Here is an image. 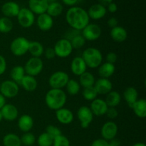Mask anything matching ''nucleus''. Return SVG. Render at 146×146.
Instances as JSON below:
<instances>
[{
	"label": "nucleus",
	"instance_id": "obj_11",
	"mask_svg": "<svg viewBox=\"0 0 146 146\" xmlns=\"http://www.w3.org/2000/svg\"><path fill=\"white\" fill-rule=\"evenodd\" d=\"M102 34V30L99 25L96 24H88L81 31V34L86 41H94L98 39Z\"/></svg>",
	"mask_w": 146,
	"mask_h": 146
},
{
	"label": "nucleus",
	"instance_id": "obj_12",
	"mask_svg": "<svg viewBox=\"0 0 146 146\" xmlns=\"http://www.w3.org/2000/svg\"><path fill=\"white\" fill-rule=\"evenodd\" d=\"M118 131V127L117 124L113 121H109L103 125L101 130V134L102 138L108 141L116 138Z\"/></svg>",
	"mask_w": 146,
	"mask_h": 146
},
{
	"label": "nucleus",
	"instance_id": "obj_47",
	"mask_svg": "<svg viewBox=\"0 0 146 146\" xmlns=\"http://www.w3.org/2000/svg\"><path fill=\"white\" fill-rule=\"evenodd\" d=\"M107 5L108 6H107L106 10L109 11L110 13H115L118 11V5L115 2H113V1L109 3Z\"/></svg>",
	"mask_w": 146,
	"mask_h": 146
},
{
	"label": "nucleus",
	"instance_id": "obj_48",
	"mask_svg": "<svg viewBox=\"0 0 146 146\" xmlns=\"http://www.w3.org/2000/svg\"><path fill=\"white\" fill-rule=\"evenodd\" d=\"M107 23H108V27L111 29L118 26V21L116 18H115V17H111V18L108 20V22Z\"/></svg>",
	"mask_w": 146,
	"mask_h": 146
},
{
	"label": "nucleus",
	"instance_id": "obj_22",
	"mask_svg": "<svg viewBox=\"0 0 146 146\" xmlns=\"http://www.w3.org/2000/svg\"><path fill=\"white\" fill-rule=\"evenodd\" d=\"M19 128L24 133L30 132L34 127V119L31 115L24 114L19 118L17 122Z\"/></svg>",
	"mask_w": 146,
	"mask_h": 146
},
{
	"label": "nucleus",
	"instance_id": "obj_29",
	"mask_svg": "<svg viewBox=\"0 0 146 146\" xmlns=\"http://www.w3.org/2000/svg\"><path fill=\"white\" fill-rule=\"evenodd\" d=\"M96 82V78L94 74L88 71H86L84 74L79 76V83L81 87L88 88V87L94 86Z\"/></svg>",
	"mask_w": 146,
	"mask_h": 146
},
{
	"label": "nucleus",
	"instance_id": "obj_17",
	"mask_svg": "<svg viewBox=\"0 0 146 146\" xmlns=\"http://www.w3.org/2000/svg\"><path fill=\"white\" fill-rule=\"evenodd\" d=\"M56 118L57 121L61 124L64 125H68L73 122L74 118V113L70 109L66 108H60V109L56 111Z\"/></svg>",
	"mask_w": 146,
	"mask_h": 146
},
{
	"label": "nucleus",
	"instance_id": "obj_7",
	"mask_svg": "<svg viewBox=\"0 0 146 146\" xmlns=\"http://www.w3.org/2000/svg\"><path fill=\"white\" fill-rule=\"evenodd\" d=\"M54 49L55 51L56 56L64 58L68 57L72 54L74 48L69 40L63 38L56 42V44H54Z\"/></svg>",
	"mask_w": 146,
	"mask_h": 146
},
{
	"label": "nucleus",
	"instance_id": "obj_13",
	"mask_svg": "<svg viewBox=\"0 0 146 146\" xmlns=\"http://www.w3.org/2000/svg\"><path fill=\"white\" fill-rule=\"evenodd\" d=\"M89 108L92 111L94 115L103 116V115H106V113L108 107L104 99L97 98L91 101Z\"/></svg>",
	"mask_w": 146,
	"mask_h": 146
},
{
	"label": "nucleus",
	"instance_id": "obj_53",
	"mask_svg": "<svg viewBox=\"0 0 146 146\" xmlns=\"http://www.w3.org/2000/svg\"><path fill=\"white\" fill-rule=\"evenodd\" d=\"M133 146H146L145 143H136L134 144Z\"/></svg>",
	"mask_w": 146,
	"mask_h": 146
},
{
	"label": "nucleus",
	"instance_id": "obj_3",
	"mask_svg": "<svg viewBox=\"0 0 146 146\" xmlns=\"http://www.w3.org/2000/svg\"><path fill=\"white\" fill-rule=\"evenodd\" d=\"M87 67L91 68H98L103 63V54L99 49L94 47L87 48L83 51L81 56Z\"/></svg>",
	"mask_w": 146,
	"mask_h": 146
},
{
	"label": "nucleus",
	"instance_id": "obj_40",
	"mask_svg": "<svg viewBox=\"0 0 146 146\" xmlns=\"http://www.w3.org/2000/svg\"><path fill=\"white\" fill-rule=\"evenodd\" d=\"M52 146H70V141L68 138L61 134L54 138Z\"/></svg>",
	"mask_w": 146,
	"mask_h": 146
},
{
	"label": "nucleus",
	"instance_id": "obj_43",
	"mask_svg": "<svg viewBox=\"0 0 146 146\" xmlns=\"http://www.w3.org/2000/svg\"><path fill=\"white\" fill-rule=\"evenodd\" d=\"M118 60V55L115 52H109L106 55V62L110 63V64H115Z\"/></svg>",
	"mask_w": 146,
	"mask_h": 146
},
{
	"label": "nucleus",
	"instance_id": "obj_30",
	"mask_svg": "<svg viewBox=\"0 0 146 146\" xmlns=\"http://www.w3.org/2000/svg\"><path fill=\"white\" fill-rule=\"evenodd\" d=\"M28 52L30 53L32 56L31 57H36V58H40L41 56L44 54V48L42 44L38 41H30L29 46Z\"/></svg>",
	"mask_w": 146,
	"mask_h": 146
},
{
	"label": "nucleus",
	"instance_id": "obj_9",
	"mask_svg": "<svg viewBox=\"0 0 146 146\" xmlns=\"http://www.w3.org/2000/svg\"><path fill=\"white\" fill-rule=\"evenodd\" d=\"M19 24L24 29L32 27L35 22V15L29 8H21L17 16Z\"/></svg>",
	"mask_w": 146,
	"mask_h": 146
},
{
	"label": "nucleus",
	"instance_id": "obj_38",
	"mask_svg": "<svg viewBox=\"0 0 146 146\" xmlns=\"http://www.w3.org/2000/svg\"><path fill=\"white\" fill-rule=\"evenodd\" d=\"M71 46H72L73 48L75 49H79V48H82L86 44V39L84 38L81 34H78L76 35L75 36L73 37L71 40H70Z\"/></svg>",
	"mask_w": 146,
	"mask_h": 146
},
{
	"label": "nucleus",
	"instance_id": "obj_41",
	"mask_svg": "<svg viewBox=\"0 0 146 146\" xmlns=\"http://www.w3.org/2000/svg\"><path fill=\"white\" fill-rule=\"evenodd\" d=\"M46 133H47L48 135H51L53 138H56L58 135L62 134L61 129L54 125H48L46 128Z\"/></svg>",
	"mask_w": 146,
	"mask_h": 146
},
{
	"label": "nucleus",
	"instance_id": "obj_10",
	"mask_svg": "<svg viewBox=\"0 0 146 146\" xmlns=\"http://www.w3.org/2000/svg\"><path fill=\"white\" fill-rule=\"evenodd\" d=\"M94 114L87 106H82L77 111V117L81 128H87L94 120Z\"/></svg>",
	"mask_w": 146,
	"mask_h": 146
},
{
	"label": "nucleus",
	"instance_id": "obj_1",
	"mask_svg": "<svg viewBox=\"0 0 146 146\" xmlns=\"http://www.w3.org/2000/svg\"><path fill=\"white\" fill-rule=\"evenodd\" d=\"M66 20L71 29L81 31L89 24L90 18L84 9L80 7H71L67 11Z\"/></svg>",
	"mask_w": 146,
	"mask_h": 146
},
{
	"label": "nucleus",
	"instance_id": "obj_33",
	"mask_svg": "<svg viewBox=\"0 0 146 146\" xmlns=\"http://www.w3.org/2000/svg\"><path fill=\"white\" fill-rule=\"evenodd\" d=\"M3 145L4 146H21V138L19 136L14 133H8L3 138Z\"/></svg>",
	"mask_w": 146,
	"mask_h": 146
},
{
	"label": "nucleus",
	"instance_id": "obj_20",
	"mask_svg": "<svg viewBox=\"0 0 146 146\" xmlns=\"http://www.w3.org/2000/svg\"><path fill=\"white\" fill-rule=\"evenodd\" d=\"M29 9L34 14H44L46 12L48 2L47 0H29Z\"/></svg>",
	"mask_w": 146,
	"mask_h": 146
},
{
	"label": "nucleus",
	"instance_id": "obj_50",
	"mask_svg": "<svg viewBox=\"0 0 146 146\" xmlns=\"http://www.w3.org/2000/svg\"><path fill=\"white\" fill-rule=\"evenodd\" d=\"M78 0H62L64 4L69 6V7H74V5L78 2Z\"/></svg>",
	"mask_w": 146,
	"mask_h": 146
},
{
	"label": "nucleus",
	"instance_id": "obj_14",
	"mask_svg": "<svg viewBox=\"0 0 146 146\" xmlns=\"http://www.w3.org/2000/svg\"><path fill=\"white\" fill-rule=\"evenodd\" d=\"M3 119L7 121H14L17 119L19 115V111L17 106L13 104H6L0 110Z\"/></svg>",
	"mask_w": 146,
	"mask_h": 146
},
{
	"label": "nucleus",
	"instance_id": "obj_16",
	"mask_svg": "<svg viewBox=\"0 0 146 146\" xmlns=\"http://www.w3.org/2000/svg\"><path fill=\"white\" fill-rule=\"evenodd\" d=\"M94 86L98 95H106L113 89V84L108 78H100L96 80Z\"/></svg>",
	"mask_w": 146,
	"mask_h": 146
},
{
	"label": "nucleus",
	"instance_id": "obj_56",
	"mask_svg": "<svg viewBox=\"0 0 146 146\" xmlns=\"http://www.w3.org/2000/svg\"><path fill=\"white\" fill-rule=\"evenodd\" d=\"M0 84H1V83H0Z\"/></svg>",
	"mask_w": 146,
	"mask_h": 146
},
{
	"label": "nucleus",
	"instance_id": "obj_54",
	"mask_svg": "<svg viewBox=\"0 0 146 146\" xmlns=\"http://www.w3.org/2000/svg\"><path fill=\"white\" fill-rule=\"evenodd\" d=\"M47 1L48 2V4H50V3L56 2V1H57V0H47Z\"/></svg>",
	"mask_w": 146,
	"mask_h": 146
},
{
	"label": "nucleus",
	"instance_id": "obj_28",
	"mask_svg": "<svg viewBox=\"0 0 146 146\" xmlns=\"http://www.w3.org/2000/svg\"><path fill=\"white\" fill-rule=\"evenodd\" d=\"M106 103L108 107H113L115 108L118 106L121 101V96L118 91H111L106 94V99L104 100Z\"/></svg>",
	"mask_w": 146,
	"mask_h": 146
},
{
	"label": "nucleus",
	"instance_id": "obj_55",
	"mask_svg": "<svg viewBox=\"0 0 146 146\" xmlns=\"http://www.w3.org/2000/svg\"><path fill=\"white\" fill-rule=\"evenodd\" d=\"M3 120V118H2V115H1V111H0V122H1V121Z\"/></svg>",
	"mask_w": 146,
	"mask_h": 146
},
{
	"label": "nucleus",
	"instance_id": "obj_24",
	"mask_svg": "<svg viewBox=\"0 0 146 146\" xmlns=\"http://www.w3.org/2000/svg\"><path fill=\"white\" fill-rule=\"evenodd\" d=\"M20 85L27 92H33L38 87V82L35 77L26 74L20 82Z\"/></svg>",
	"mask_w": 146,
	"mask_h": 146
},
{
	"label": "nucleus",
	"instance_id": "obj_34",
	"mask_svg": "<svg viewBox=\"0 0 146 146\" xmlns=\"http://www.w3.org/2000/svg\"><path fill=\"white\" fill-rule=\"evenodd\" d=\"M66 88L67 93L69 95L75 96L79 93L81 90V86L76 80L69 79L66 86Z\"/></svg>",
	"mask_w": 146,
	"mask_h": 146
},
{
	"label": "nucleus",
	"instance_id": "obj_31",
	"mask_svg": "<svg viewBox=\"0 0 146 146\" xmlns=\"http://www.w3.org/2000/svg\"><path fill=\"white\" fill-rule=\"evenodd\" d=\"M25 75V70L24 66H15L10 71V77L11 80L18 84H20V82Z\"/></svg>",
	"mask_w": 146,
	"mask_h": 146
},
{
	"label": "nucleus",
	"instance_id": "obj_37",
	"mask_svg": "<svg viewBox=\"0 0 146 146\" xmlns=\"http://www.w3.org/2000/svg\"><path fill=\"white\" fill-rule=\"evenodd\" d=\"M54 138L48 135L47 133H43L37 139V143L38 146H52Z\"/></svg>",
	"mask_w": 146,
	"mask_h": 146
},
{
	"label": "nucleus",
	"instance_id": "obj_49",
	"mask_svg": "<svg viewBox=\"0 0 146 146\" xmlns=\"http://www.w3.org/2000/svg\"><path fill=\"white\" fill-rule=\"evenodd\" d=\"M108 146H121V141L116 138L108 141Z\"/></svg>",
	"mask_w": 146,
	"mask_h": 146
},
{
	"label": "nucleus",
	"instance_id": "obj_27",
	"mask_svg": "<svg viewBox=\"0 0 146 146\" xmlns=\"http://www.w3.org/2000/svg\"><path fill=\"white\" fill-rule=\"evenodd\" d=\"M131 108L134 113L138 118H144L146 116V100L145 98H138L135 104L132 106Z\"/></svg>",
	"mask_w": 146,
	"mask_h": 146
},
{
	"label": "nucleus",
	"instance_id": "obj_35",
	"mask_svg": "<svg viewBox=\"0 0 146 146\" xmlns=\"http://www.w3.org/2000/svg\"><path fill=\"white\" fill-rule=\"evenodd\" d=\"M13 22L9 18L3 17L0 18V33L7 34L13 29Z\"/></svg>",
	"mask_w": 146,
	"mask_h": 146
},
{
	"label": "nucleus",
	"instance_id": "obj_21",
	"mask_svg": "<svg viewBox=\"0 0 146 146\" xmlns=\"http://www.w3.org/2000/svg\"><path fill=\"white\" fill-rule=\"evenodd\" d=\"M87 66L81 56H76L73 58L71 63V72L75 76H79L86 71Z\"/></svg>",
	"mask_w": 146,
	"mask_h": 146
},
{
	"label": "nucleus",
	"instance_id": "obj_23",
	"mask_svg": "<svg viewBox=\"0 0 146 146\" xmlns=\"http://www.w3.org/2000/svg\"><path fill=\"white\" fill-rule=\"evenodd\" d=\"M111 38L115 42L121 43L125 41L128 38V32L126 29L121 26H117L111 29L110 31Z\"/></svg>",
	"mask_w": 146,
	"mask_h": 146
},
{
	"label": "nucleus",
	"instance_id": "obj_52",
	"mask_svg": "<svg viewBox=\"0 0 146 146\" xmlns=\"http://www.w3.org/2000/svg\"><path fill=\"white\" fill-rule=\"evenodd\" d=\"M99 1L101 2L100 4H103V5H105V4H108L109 3L112 2L113 0H99Z\"/></svg>",
	"mask_w": 146,
	"mask_h": 146
},
{
	"label": "nucleus",
	"instance_id": "obj_18",
	"mask_svg": "<svg viewBox=\"0 0 146 146\" xmlns=\"http://www.w3.org/2000/svg\"><path fill=\"white\" fill-rule=\"evenodd\" d=\"M20 7L15 1H7L1 6V12L4 17L12 18L18 15L20 11Z\"/></svg>",
	"mask_w": 146,
	"mask_h": 146
},
{
	"label": "nucleus",
	"instance_id": "obj_8",
	"mask_svg": "<svg viewBox=\"0 0 146 146\" xmlns=\"http://www.w3.org/2000/svg\"><path fill=\"white\" fill-rule=\"evenodd\" d=\"M19 92V84L12 80H6L0 84V94L6 98H15Z\"/></svg>",
	"mask_w": 146,
	"mask_h": 146
},
{
	"label": "nucleus",
	"instance_id": "obj_42",
	"mask_svg": "<svg viewBox=\"0 0 146 146\" xmlns=\"http://www.w3.org/2000/svg\"><path fill=\"white\" fill-rule=\"evenodd\" d=\"M106 115L110 119H115V118H116L118 117V111L115 108H113V107H108L106 113Z\"/></svg>",
	"mask_w": 146,
	"mask_h": 146
},
{
	"label": "nucleus",
	"instance_id": "obj_32",
	"mask_svg": "<svg viewBox=\"0 0 146 146\" xmlns=\"http://www.w3.org/2000/svg\"><path fill=\"white\" fill-rule=\"evenodd\" d=\"M63 10H64V7L62 4L58 1H56V2L48 4L46 13L51 16V17H57L62 14Z\"/></svg>",
	"mask_w": 146,
	"mask_h": 146
},
{
	"label": "nucleus",
	"instance_id": "obj_2",
	"mask_svg": "<svg viewBox=\"0 0 146 146\" xmlns=\"http://www.w3.org/2000/svg\"><path fill=\"white\" fill-rule=\"evenodd\" d=\"M66 101V94L62 89L51 88L45 96L46 105L53 111H57L64 107Z\"/></svg>",
	"mask_w": 146,
	"mask_h": 146
},
{
	"label": "nucleus",
	"instance_id": "obj_51",
	"mask_svg": "<svg viewBox=\"0 0 146 146\" xmlns=\"http://www.w3.org/2000/svg\"><path fill=\"white\" fill-rule=\"evenodd\" d=\"M6 104V98L3 95L0 94V110L3 108Z\"/></svg>",
	"mask_w": 146,
	"mask_h": 146
},
{
	"label": "nucleus",
	"instance_id": "obj_46",
	"mask_svg": "<svg viewBox=\"0 0 146 146\" xmlns=\"http://www.w3.org/2000/svg\"><path fill=\"white\" fill-rule=\"evenodd\" d=\"M91 146H108V141L104 138H98L93 141Z\"/></svg>",
	"mask_w": 146,
	"mask_h": 146
},
{
	"label": "nucleus",
	"instance_id": "obj_39",
	"mask_svg": "<svg viewBox=\"0 0 146 146\" xmlns=\"http://www.w3.org/2000/svg\"><path fill=\"white\" fill-rule=\"evenodd\" d=\"M20 138H21V144L25 146H31L36 142L35 135L31 132L24 133Z\"/></svg>",
	"mask_w": 146,
	"mask_h": 146
},
{
	"label": "nucleus",
	"instance_id": "obj_45",
	"mask_svg": "<svg viewBox=\"0 0 146 146\" xmlns=\"http://www.w3.org/2000/svg\"><path fill=\"white\" fill-rule=\"evenodd\" d=\"M44 54L47 59H53L56 56L54 48H47L46 49H44Z\"/></svg>",
	"mask_w": 146,
	"mask_h": 146
},
{
	"label": "nucleus",
	"instance_id": "obj_19",
	"mask_svg": "<svg viewBox=\"0 0 146 146\" xmlns=\"http://www.w3.org/2000/svg\"><path fill=\"white\" fill-rule=\"evenodd\" d=\"M36 24L38 28L43 31H47L51 29L54 26L53 17L46 13H44L38 15L36 19Z\"/></svg>",
	"mask_w": 146,
	"mask_h": 146
},
{
	"label": "nucleus",
	"instance_id": "obj_44",
	"mask_svg": "<svg viewBox=\"0 0 146 146\" xmlns=\"http://www.w3.org/2000/svg\"><path fill=\"white\" fill-rule=\"evenodd\" d=\"M7 61L2 55L0 54V76L4 74L7 70Z\"/></svg>",
	"mask_w": 146,
	"mask_h": 146
},
{
	"label": "nucleus",
	"instance_id": "obj_6",
	"mask_svg": "<svg viewBox=\"0 0 146 146\" xmlns=\"http://www.w3.org/2000/svg\"><path fill=\"white\" fill-rule=\"evenodd\" d=\"M24 68L27 75L35 77L41 73L44 68V63L41 58L31 57L27 61Z\"/></svg>",
	"mask_w": 146,
	"mask_h": 146
},
{
	"label": "nucleus",
	"instance_id": "obj_15",
	"mask_svg": "<svg viewBox=\"0 0 146 146\" xmlns=\"http://www.w3.org/2000/svg\"><path fill=\"white\" fill-rule=\"evenodd\" d=\"M90 19L94 20H99L103 19L107 13L106 8L101 4H95L91 5L87 11Z\"/></svg>",
	"mask_w": 146,
	"mask_h": 146
},
{
	"label": "nucleus",
	"instance_id": "obj_25",
	"mask_svg": "<svg viewBox=\"0 0 146 146\" xmlns=\"http://www.w3.org/2000/svg\"><path fill=\"white\" fill-rule=\"evenodd\" d=\"M115 71V67L114 64L110 63H102L98 68V75L101 78H108L112 76Z\"/></svg>",
	"mask_w": 146,
	"mask_h": 146
},
{
	"label": "nucleus",
	"instance_id": "obj_26",
	"mask_svg": "<svg viewBox=\"0 0 146 146\" xmlns=\"http://www.w3.org/2000/svg\"><path fill=\"white\" fill-rule=\"evenodd\" d=\"M123 98L128 106L131 108L135 101L138 99V92L136 88L132 86L125 88L123 92Z\"/></svg>",
	"mask_w": 146,
	"mask_h": 146
},
{
	"label": "nucleus",
	"instance_id": "obj_36",
	"mask_svg": "<svg viewBox=\"0 0 146 146\" xmlns=\"http://www.w3.org/2000/svg\"><path fill=\"white\" fill-rule=\"evenodd\" d=\"M82 95L85 100L92 101L96 98H97L98 94L97 93L96 90L94 88V86H91L88 87V88H84V90H83Z\"/></svg>",
	"mask_w": 146,
	"mask_h": 146
},
{
	"label": "nucleus",
	"instance_id": "obj_5",
	"mask_svg": "<svg viewBox=\"0 0 146 146\" xmlns=\"http://www.w3.org/2000/svg\"><path fill=\"white\" fill-rule=\"evenodd\" d=\"M69 79V76L67 73L63 71H58L53 73L48 78V84L51 88L62 89L66 87Z\"/></svg>",
	"mask_w": 146,
	"mask_h": 146
},
{
	"label": "nucleus",
	"instance_id": "obj_4",
	"mask_svg": "<svg viewBox=\"0 0 146 146\" xmlns=\"http://www.w3.org/2000/svg\"><path fill=\"white\" fill-rule=\"evenodd\" d=\"M30 41L26 37L19 36L14 38L10 44V51L16 56H21L28 52Z\"/></svg>",
	"mask_w": 146,
	"mask_h": 146
}]
</instances>
